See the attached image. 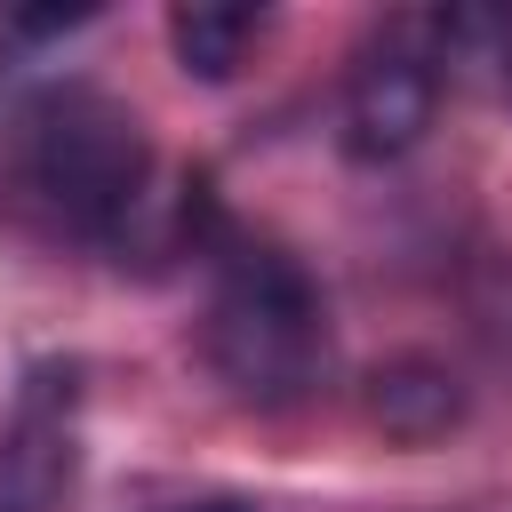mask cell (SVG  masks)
<instances>
[{
  "instance_id": "cell-1",
  "label": "cell",
  "mask_w": 512,
  "mask_h": 512,
  "mask_svg": "<svg viewBox=\"0 0 512 512\" xmlns=\"http://www.w3.org/2000/svg\"><path fill=\"white\" fill-rule=\"evenodd\" d=\"M200 352H208L216 384L248 408L304 400L328 368V304H320L312 272L280 248H232L216 272V296H208Z\"/></svg>"
},
{
  "instance_id": "cell-2",
  "label": "cell",
  "mask_w": 512,
  "mask_h": 512,
  "mask_svg": "<svg viewBox=\"0 0 512 512\" xmlns=\"http://www.w3.org/2000/svg\"><path fill=\"white\" fill-rule=\"evenodd\" d=\"M24 176L72 232H128L152 200V144L104 88H48L24 112Z\"/></svg>"
},
{
  "instance_id": "cell-3",
  "label": "cell",
  "mask_w": 512,
  "mask_h": 512,
  "mask_svg": "<svg viewBox=\"0 0 512 512\" xmlns=\"http://www.w3.org/2000/svg\"><path fill=\"white\" fill-rule=\"evenodd\" d=\"M432 40H440L432 24L400 16L360 48V64L344 80V144H352V160H400V152L424 144L432 112H440V48Z\"/></svg>"
},
{
  "instance_id": "cell-4",
  "label": "cell",
  "mask_w": 512,
  "mask_h": 512,
  "mask_svg": "<svg viewBox=\"0 0 512 512\" xmlns=\"http://www.w3.org/2000/svg\"><path fill=\"white\" fill-rule=\"evenodd\" d=\"M368 424L400 448H432L464 424V384L456 368L424 360V352H400L384 368H368Z\"/></svg>"
},
{
  "instance_id": "cell-5",
  "label": "cell",
  "mask_w": 512,
  "mask_h": 512,
  "mask_svg": "<svg viewBox=\"0 0 512 512\" xmlns=\"http://www.w3.org/2000/svg\"><path fill=\"white\" fill-rule=\"evenodd\" d=\"M64 488H72V432L32 408L0 440V512H56Z\"/></svg>"
},
{
  "instance_id": "cell-6",
  "label": "cell",
  "mask_w": 512,
  "mask_h": 512,
  "mask_svg": "<svg viewBox=\"0 0 512 512\" xmlns=\"http://www.w3.org/2000/svg\"><path fill=\"white\" fill-rule=\"evenodd\" d=\"M256 32H264V8H240V0H184V8H168V48H176V64L192 80H232L248 64Z\"/></svg>"
},
{
  "instance_id": "cell-7",
  "label": "cell",
  "mask_w": 512,
  "mask_h": 512,
  "mask_svg": "<svg viewBox=\"0 0 512 512\" xmlns=\"http://www.w3.org/2000/svg\"><path fill=\"white\" fill-rule=\"evenodd\" d=\"M88 16H96V8H16L8 32H16V40H56V32H80Z\"/></svg>"
},
{
  "instance_id": "cell-8",
  "label": "cell",
  "mask_w": 512,
  "mask_h": 512,
  "mask_svg": "<svg viewBox=\"0 0 512 512\" xmlns=\"http://www.w3.org/2000/svg\"><path fill=\"white\" fill-rule=\"evenodd\" d=\"M496 48H504V80H512V16H496Z\"/></svg>"
},
{
  "instance_id": "cell-9",
  "label": "cell",
  "mask_w": 512,
  "mask_h": 512,
  "mask_svg": "<svg viewBox=\"0 0 512 512\" xmlns=\"http://www.w3.org/2000/svg\"><path fill=\"white\" fill-rule=\"evenodd\" d=\"M192 512H248V504H192Z\"/></svg>"
}]
</instances>
